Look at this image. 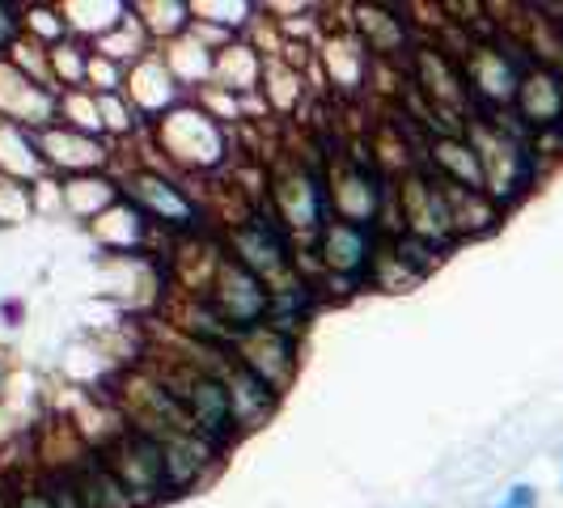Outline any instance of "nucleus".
<instances>
[{
	"instance_id": "1",
	"label": "nucleus",
	"mask_w": 563,
	"mask_h": 508,
	"mask_svg": "<svg viewBox=\"0 0 563 508\" xmlns=\"http://www.w3.org/2000/svg\"><path fill=\"white\" fill-rule=\"evenodd\" d=\"M466 141L479 153L483 187H487V196L496 199V203H512V199L530 187V178H534V153H530L526 141H517L500 119H475L471 132H466Z\"/></svg>"
},
{
	"instance_id": "2",
	"label": "nucleus",
	"mask_w": 563,
	"mask_h": 508,
	"mask_svg": "<svg viewBox=\"0 0 563 508\" xmlns=\"http://www.w3.org/2000/svg\"><path fill=\"white\" fill-rule=\"evenodd\" d=\"M178 398L187 407L191 428H199L203 437H229L238 428V407H233V395H229V386L221 377L191 368L183 377V386H178Z\"/></svg>"
},
{
	"instance_id": "3",
	"label": "nucleus",
	"mask_w": 563,
	"mask_h": 508,
	"mask_svg": "<svg viewBox=\"0 0 563 508\" xmlns=\"http://www.w3.org/2000/svg\"><path fill=\"white\" fill-rule=\"evenodd\" d=\"M217 306H221V322L233 331H251L258 327L267 310H272V297L258 276H251L242 263L225 258L221 263V276H217Z\"/></svg>"
},
{
	"instance_id": "4",
	"label": "nucleus",
	"mask_w": 563,
	"mask_h": 508,
	"mask_svg": "<svg viewBox=\"0 0 563 508\" xmlns=\"http://www.w3.org/2000/svg\"><path fill=\"white\" fill-rule=\"evenodd\" d=\"M521 64L500 52V47H471V56H466V89L487 102V107H496V111H505L517 102V89H521Z\"/></svg>"
},
{
	"instance_id": "5",
	"label": "nucleus",
	"mask_w": 563,
	"mask_h": 508,
	"mask_svg": "<svg viewBox=\"0 0 563 508\" xmlns=\"http://www.w3.org/2000/svg\"><path fill=\"white\" fill-rule=\"evenodd\" d=\"M512 111L526 119V128H560L563 119V77L555 64H530L521 73V89H517V102Z\"/></svg>"
},
{
	"instance_id": "6",
	"label": "nucleus",
	"mask_w": 563,
	"mask_h": 508,
	"mask_svg": "<svg viewBox=\"0 0 563 508\" xmlns=\"http://www.w3.org/2000/svg\"><path fill=\"white\" fill-rule=\"evenodd\" d=\"M233 263H242L251 276H280L288 267V246H284L280 229L263 217H251L233 229Z\"/></svg>"
},
{
	"instance_id": "7",
	"label": "nucleus",
	"mask_w": 563,
	"mask_h": 508,
	"mask_svg": "<svg viewBox=\"0 0 563 508\" xmlns=\"http://www.w3.org/2000/svg\"><path fill=\"white\" fill-rule=\"evenodd\" d=\"M322 258H327V267H335L339 276H361L368 258H373V233L365 225L327 221L322 225Z\"/></svg>"
},
{
	"instance_id": "8",
	"label": "nucleus",
	"mask_w": 563,
	"mask_h": 508,
	"mask_svg": "<svg viewBox=\"0 0 563 508\" xmlns=\"http://www.w3.org/2000/svg\"><path fill=\"white\" fill-rule=\"evenodd\" d=\"M432 162L441 169V183L462 187V191H487V187H483L479 153L471 148V141H462V136H441V141H432Z\"/></svg>"
},
{
	"instance_id": "9",
	"label": "nucleus",
	"mask_w": 563,
	"mask_h": 508,
	"mask_svg": "<svg viewBox=\"0 0 563 508\" xmlns=\"http://www.w3.org/2000/svg\"><path fill=\"white\" fill-rule=\"evenodd\" d=\"M136 196L148 199L153 208H157V217H166L169 225H187L191 217H196V208H191V199H183L169 183L162 178H153V174H141L136 178Z\"/></svg>"
},
{
	"instance_id": "10",
	"label": "nucleus",
	"mask_w": 563,
	"mask_h": 508,
	"mask_svg": "<svg viewBox=\"0 0 563 508\" xmlns=\"http://www.w3.org/2000/svg\"><path fill=\"white\" fill-rule=\"evenodd\" d=\"M361 26L373 52H402V18H390L382 9H361Z\"/></svg>"
},
{
	"instance_id": "11",
	"label": "nucleus",
	"mask_w": 563,
	"mask_h": 508,
	"mask_svg": "<svg viewBox=\"0 0 563 508\" xmlns=\"http://www.w3.org/2000/svg\"><path fill=\"white\" fill-rule=\"evenodd\" d=\"M500 508H538V492L530 483H517V487H508Z\"/></svg>"
},
{
	"instance_id": "12",
	"label": "nucleus",
	"mask_w": 563,
	"mask_h": 508,
	"mask_svg": "<svg viewBox=\"0 0 563 508\" xmlns=\"http://www.w3.org/2000/svg\"><path fill=\"white\" fill-rule=\"evenodd\" d=\"M13 30H18V18H13V13H9V9L0 4V47H4L9 38H13Z\"/></svg>"
},
{
	"instance_id": "13",
	"label": "nucleus",
	"mask_w": 563,
	"mask_h": 508,
	"mask_svg": "<svg viewBox=\"0 0 563 508\" xmlns=\"http://www.w3.org/2000/svg\"><path fill=\"white\" fill-rule=\"evenodd\" d=\"M560 77H563V59H560Z\"/></svg>"
}]
</instances>
